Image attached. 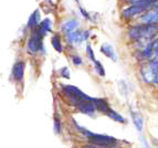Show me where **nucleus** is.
Here are the masks:
<instances>
[{
    "label": "nucleus",
    "mask_w": 158,
    "mask_h": 148,
    "mask_svg": "<svg viewBox=\"0 0 158 148\" xmlns=\"http://www.w3.org/2000/svg\"><path fill=\"white\" fill-rule=\"evenodd\" d=\"M62 92H63L64 95L68 97L70 104H72L74 107H75L77 104L82 103V102L93 101L92 97L86 95V94L82 92L80 88H77V86H73V85H64V86L62 87Z\"/></svg>",
    "instance_id": "1"
},
{
    "label": "nucleus",
    "mask_w": 158,
    "mask_h": 148,
    "mask_svg": "<svg viewBox=\"0 0 158 148\" xmlns=\"http://www.w3.org/2000/svg\"><path fill=\"white\" fill-rule=\"evenodd\" d=\"M43 38L39 35V32L37 31V29H33L31 32L28 42H27V51L30 54H35L39 51H41L43 49Z\"/></svg>",
    "instance_id": "2"
},
{
    "label": "nucleus",
    "mask_w": 158,
    "mask_h": 148,
    "mask_svg": "<svg viewBox=\"0 0 158 148\" xmlns=\"http://www.w3.org/2000/svg\"><path fill=\"white\" fill-rule=\"evenodd\" d=\"M87 140L90 142V144L92 145H98V146H102V147H108V146L115 145L117 143V139L114 137L107 135H101V134H94L92 133L89 137Z\"/></svg>",
    "instance_id": "3"
},
{
    "label": "nucleus",
    "mask_w": 158,
    "mask_h": 148,
    "mask_svg": "<svg viewBox=\"0 0 158 148\" xmlns=\"http://www.w3.org/2000/svg\"><path fill=\"white\" fill-rule=\"evenodd\" d=\"M148 9L149 8L146 7V6L134 3V5H131L129 7H127L126 9H124V10L122 11V17H123L125 20H132V19L136 18L137 16L144 14Z\"/></svg>",
    "instance_id": "4"
},
{
    "label": "nucleus",
    "mask_w": 158,
    "mask_h": 148,
    "mask_svg": "<svg viewBox=\"0 0 158 148\" xmlns=\"http://www.w3.org/2000/svg\"><path fill=\"white\" fill-rule=\"evenodd\" d=\"M90 37V31H80V30H75V31L69 32V33H65V38L66 41L71 44H81L83 41L89 39Z\"/></svg>",
    "instance_id": "5"
},
{
    "label": "nucleus",
    "mask_w": 158,
    "mask_h": 148,
    "mask_svg": "<svg viewBox=\"0 0 158 148\" xmlns=\"http://www.w3.org/2000/svg\"><path fill=\"white\" fill-rule=\"evenodd\" d=\"M140 22L145 24H158V5L146 11L140 17Z\"/></svg>",
    "instance_id": "6"
},
{
    "label": "nucleus",
    "mask_w": 158,
    "mask_h": 148,
    "mask_svg": "<svg viewBox=\"0 0 158 148\" xmlns=\"http://www.w3.org/2000/svg\"><path fill=\"white\" fill-rule=\"evenodd\" d=\"M35 29H37V31L39 32V35H41V37L44 38L48 32H51L53 30V21H52V19H51V18L43 19L42 21H41V23H40L39 26L35 28Z\"/></svg>",
    "instance_id": "7"
},
{
    "label": "nucleus",
    "mask_w": 158,
    "mask_h": 148,
    "mask_svg": "<svg viewBox=\"0 0 158 148\" xmlns=\"http://www.w3.org/2000/svg\"><path fill=\"white\" fill-rule=\"evenodd\" d=\"M24 69H26V63L23 61H18L12 68V76L16 81H21L24 75Z\"/></svg>",
    "instance_id": "8"
},
{
    "label": "nucleus",
    "mask_w": 158,
    "mask_h": 148,
    "mask_svg": "<svg viewBox=\"0 0 158 148\" xmlns=\"http://www.w3.org/2000/svg\"><path fill=\"white\" fill-rule=\"evenodd\" d=\"M40 23H41V14H40L39 9H37L33 13H31L29 20L27 22V28L33 30V29H35Z\"/></svg>",
    "instance_id": "9"
},
{
    "label": "nucleus",
    "mask_w": 158,
    "mask_h": 148,
    "mask_svg": "<svg viewBox=\"0 0 158 148\" xmlns=\"http://www.w3.org/2000/svg\"><path fill=\"white\" fill-rule=\"evenodd\" d=\"M101 52L105 56H107L108 59H111L112 61H117V56H116L115 50L110 43H103L101 45Z\"/></svg>",
    "instance_id": "10"
},
{
    "label": "nucleus",
    "mask_w": 158,
    "mask_h": 148,
    "mask_svg": "<svg viewBox=\"0 0 158 148\" xmlns=\"http://www.w3.org/2000/svg\"><path fill=\"white\" fill-rule=\"evenodd\" d=\"M79 27H80V22L77 21V19H71V20H66L65 22H63L61 28H62V31L64 33H69V32L77 30Z\"/></svg>",
    "instance_id": "11"
},
{
    "label": "nucleus",
    "mask_w": 158,
    "mask_h": 148,
    "mask_svg": "<svg viewBox=\"0 0 158 148\" xmlns=\"http://www.w3.org/2000/svg\"><path fill=\"white\" fill-rule=\"evenodd\" d=\"M93 103H94L95 107H96V109L100 112H102V113L106 114L110 109H111V107H110V105H108L107 101L104 100V98H93Z\"/></svg>",
    "instance_id": "12"
},
{
    "label": "nucleus",
    "mask_w": 158,
    "mask_h": 148,
    "mask_svg": "<svg viewBox=\"0 0 158 148\" xmlns=\"http://www.w3.org/2000/svg\"><path fill=\"white\" fill-rule=\"evenodd\" d=\"M140 32H142V23L137 24V26H133L128 29V38L133 41H138L140 39Z\"/></svg>",
    "instance_id": "13"
},
{
    "label": "nucleus",
    "mask_w": 158,
    "mask_h": 148,
    "mask_svg": "<svg viewBox=\"0 0 158 148\" xmlns=\"http://www.w3.org/2000/svg\"><path fill=\"white\" fill-rule=\"evenodd\" d=\"M131 116H132L133 119V123L134 125L136 126V130H143V117L139 113H136V112H131Z\"/></svg>",
    "instance_id": "14"
},
{
    "label": "nucleus",
    "mask_w": 158,
    "mask_h": 148,
    "mask_svg": "<svg viewBox=\"0 0 158 148\" xmlns=\"http://www.w3.org/2000/svg\"><path fill=\"white\" fill-rule=\"evenodd\" d=\"M51 43H52V47L54 48V50L56 52L59 53L63 52V45H62V42H61V38L58 35H54L51 38Z\"/></svg>",
    "instance_id": "15"
},
{
    "label": "nucleus",
    "mask_w": 158,
    "mask_h": 148,
    "mask_svg": "<svg viewBox=\"0 0 158 148\" xmlns=\"http://www.w3.org/2000/svg\"><path fill=\"white\" fill-rule=\"evenodd\" d=\"M106 115H107L110 118H112L113 121H115V122H117V123H125L126 122V119H125L124 117L122 116V115H119L117 112H115L112 109L106 113Z\"/></svg>",
    "instance_id": "16"
},
{
    "label": "nucleus",
    "mask_w": 158,
    "mask_h": 148,
    "mask_svg": "<svg viewBox=\"0 0 158 148\" xmlns=\"http://www.w3.org/2000/svg\"><path fill=\"white\" fill-rule=\"evenodd\" d=\"M94 69L100 76H105V70H104V66H103L102 63H101L100 61H98V60L94 62Z\"/></svg>",
    "instance_id": "17"
},
{
    "label": "nucleus",
    "mask_w": 158,
    "mask_h": 148,
    "mask_svg": "<svg viewBox=\"0 0 158 148\" xmlns=\"http://www.w3.org/2000/svg\"><path fill=\"white\" fill-rule=\"evenodd\" d=\"M53 126H54L56 134H60L61 130H62V124H61V121L58 117H54V119H53Z\"/></svg>",
    "instance_id": "18"
},
{
    "label": "nucleus",
    "mask_w": 158,
    "mask_h": 148,
    "mask_svg": "<svg viewBox=\"0 0 158 148\" xmlns=\"http://www.w3.org/2000/svg\"><path fill=\"white\" fill-rule=\"evenodd\" d=\"M86 53H87V56H89V59H90L91 61H93V63H94L96 60H95V56H94V52H93V49H92V47H91L90 44L86 47Z\"/></svg>",
    "instance_id": "19"
},
{
    "label": "nucleus",
    "mask_w": 158,
    "mask_h": 148,
    "mask_svg": "<svg viewBox=\"0 0 158 148\" xmlns=\"http://www.w3.org/2000/svg\"><path fill=\"white\" fill-rule=\"evenodd\" d=\"M60 75L62 77H64V79H70V70H69V68H66V66L62 68L60 70Z\"/></svg>",
    "instance_id": "20"
},
{
    "label": "nucleus",
    "mask_w": 158,
    "mask_h": 148,
    "mask_svg": "<svg viewBox=\"0 0 158 148\" xmlns=\"http://www.w3.org/2000/svg\"><path fill=\"white\" fill-rule=\"evenodd\" d=\"M71 59H72V62H73L74 65H82V64H83V60L81 59V56H72Z\"/></svg>",
    "instance_id": "21"
},
{
    "label": "nucleus",
    "mask_w": 158,
    "mask_h": 148,
    "mask_svg": "<svg viewBox=\"0 0 158 148\" xmlns=\"http://www.w3.org/2000/svg\"><path fill=\"white\" fill-rule=\"evenodd\" d=\"M80 11H81L82 16L84 17V18L86 19V20H90V21H91V20H92V19H91L90 13L87 12V11H85V9H84V8H82V7H81V8H80Z\"/></svg>",
    "instance_id": "22"
},
{
    "label": "nucleus",
    "mask_w": 158,
    "mask_h": 148,
    "mask_svg": "<svg viewBox=\"0 0 158 148\" xmlns=\"http://www.w3.org/2000/svg\"><path fill=\"white\" fill-rule=\"evenodd\" d=\"M83 148H107V147H102V146H98V145H92L91 144V146H84Z\"/></svg>",
    "instance_id": "23"
},
{
    "label": "nucleus",
    "mask_w": 158,
    "mask_h": 148,
    "mask_svg": "<svg viewBox=\"0 0 158 148\" xmlns=\"http://www.w3.org/2000/svg\"><path fill=\"white\" fill-rule=\"evenodd\" d=\"M75 1H77V2H79V0H75Z\"/></svg>",
    "instance_id": "24"
}]
</instances>
